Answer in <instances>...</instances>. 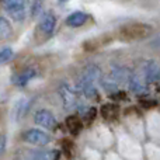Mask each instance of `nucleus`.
Segmentation results:
<instances>
[{"label":"nucleus","instance_id":"obj_7","mask_svg":"<svg viewBox=\"0 0 160 160\" xmlns=\"http://www.w3.org/2000/svg\"><path fill=\"white\" fill-rule=\"evenodd\" d=\"M143 78L146 80V83H155L160 82V63L158 61H148L143 65Z\"/></svg>","mask_w":160,"mask_h":160},{"label":"nucleus","instance_id":"obj_1","mask_svg":"<svg viewBox=\"0 0 160 160\" xmlns=\"http://www.w3.org/2000/svg\"><path fill=\"white\" fill-rule=\"evenodd\" d=\"M150 34H152V27L150 25L142 24V22H133V24L122 27L119 35L125 41H138V39L148 38Z\"/></svg>","mask_w":160,"mask_h":160},{"label":"nucleus","instance_id":"obj_17","mask_svg":"<svg viewBox=\"0 0 160 160\" xmlns=\"http://www.w3.org/2000/svg\"><path fill=\"white\" fill-rule=\"evenodd\" d=\"M13 34V28H11V24L8 22L7 18L4 17H0V38L6 39L8 37H11Z\"/></svg>","mask_w":160,"mask_h":160},{"label":"nucleus","instance_id":"obj_6","mask_svg":"<svg viewBox=\"0 0 160 160\" xmlns=\"http://www.w3.org/2000/svg\"><path fill=\"white\" fill-rule=\"evenodd\" d=\"M79 79L86 80V82H90V83H94V84H96L97 82L100 83V80L102 79V70H101V68H100L98 65L90 63V65H87V66L83 68V72H82V75H80Z\"/></svg>","mask_w":160,"mask_h":160},{"label":"nucleus","instance_id":"obj_12","mask_svg":"<svg viewBox=\"0 0 160 160\" xmlns=\"http://www.w3.org/2000/svg\"><path fill=\"white\" fill-rule=\"evenodd\" d=\"M128 83H129V88L133 91V93L142 94V93H145V91H146V84H145V82L142 80L141 75H138V73L131 75Z\"/></svg>","mask_w":160,"mask_h":160},{"label":"nucleus","instance_id":"obj_22","mask_svg":"<svg viewBox=\"0 0 160 160\" xmlns=\"http://www.w3.org/2000/svg\"><path fill=\"white\" fill-rule=\"evenodd\" d=\"M59 2H61V3H66L68 0H59Z\"/></svg>","mask_w":160,"mask_h":160},{"label":"nucleus","instance_id":"obj_20","mask_svg":"<svg viewBox=\"0 0 160 160\" xmlns=\"http://www.w3.org/2000/svg\"><path fill=\"white\" fill-rule=\"evenodd\" d=\"M41 8H42V0H34L32 6H31V17L35 18L37 16H39Z\"/></svg>","mask_w":160,"mask_h":160},{"label":"nucleus","instance_id":"obj_2","mask_svg":"<svg viewBox=\"0 0 160 160\" xmlns=\"http://www.w3.org/2000/svg\"><path fill=\"white\" fill-rule=\"evenodd\" d=\"M7 11V14L14 20V21H24L25 16H27V6L28 0H0Z\"/></svg>","mask_w":160,"mask_h":160},{"label":"nucleus","instance_id":"obj_13","mask_svg":"<svg viewBox=\"0 0 160 160\" xmlns=\"http://www.w3.org/2000/svg\"><path fill=\"white\" fill-rule=\"evenodd\" d=\"M30 160H56L58 152L56 150H32L28 155Z\"/></svg>","mask_w":160,"mask_h":160},{"label":"nucleus","instance_id":"obj_9","mask_svg":"<svg viewBox=\"0 0 160 160\" xmlns=\"http://www.w3.org/2000/svg\"><path fill=\"white\" fill-rule=\"evenodd\" d=\"M56 27V16L52 11H47L39 21V30L44 35H51Z\"/></svg>","mask_w":160,"mask_h":160},{"label":"nucleus","instance_id":"obj_8","mask_svg":"<svg viewBox=\"0 0 160 160\" xmlns=\"http://www.w3.org/2000/svg\"><path fill=\"white\" fill-rule=\"evenodd\" d=\"M34 122L42 128H53L56 125V118L51 111L48 110H38L34 114Z\"/></svg>","mask_w":160,"mask_h":160},{"label":"nucleus","instance_id":"obj_10","mask_svg":"<svg viewBox=\"0 0 160 160\" xmlns=\"http://www.w3.org/2000/svg\"><path fill=\"white\" fill-rule=\"evenodd\" d=\"M107 76L112 80V82H115L118 86H121V84H124V83H128L131 72H129V69H127V68H124V66H117V68H114L110 75H107Z\"/></svg>","mask_w":160,"mask_h":160},{"label":"nucleus","instance_id":"obj_15","mask_svg":"<svg viewBox=\"0 0 160 160\" xmlns=\"http://www.w3.org/2000/svg\"><path fill=\"white\" fill-rule=\"evenodd\" d=\"M37 76V72L34 69H25L24 72H21L20 75H17V78H16V84L17 86H20V87H24L25 84H28V83L31 82L34 78Z\"/></svg>","mask_w":160,"mask_h":160},{"label":"nucleus","instance_id":"obj_16","mask_svg":"<svg viewBox=\"0 0 160 160\" xmlns=\"http://www.w3.org/2000/svg\"><path fill=\"white\" fill-rule=\"evenodd\" d=\"M101 115L104 119L111 121V119H115L118 115V108L114 104H105L101 107Z\"/></svg>","mask_w":160,"mask_h":160},{"label":"nucleus","instance_id":"obj_21","mask_svg":"<svg viewBox=\"0 0 160 160\" xmlns=\"http://www.w3.org/2000/svg\"><path fill=\"white\" fill-rule=\"evenodd\" d=\"M6 145H7V138H6V135H0V155L4 153Z\"/></svg>","mask_w":160,"mask_h":160},{"label":"nucleus","instance_id":"obj_3","mask_svg":"<svg viewBox=\"0 0 160 160\" xmlns=\"http://www.w3.org/2000/svg\"><path fill=\"white\" fill-rule=\"evenodd\" d=\"M58 93L61 96V100H62V104L66 110H75L76 107L80 104L79 101V96L80 94L78 93L76 88H73L70 84L68 83H62L58 88Z\"/></svg>","mask_w":160,"mask_h":160},{"label":"nucleus","instance_id":"obj_18","mask_svg":"<svg viewBox=\"0 0 160 160\" xmlns=\"http://www.w3.org/2000/svg\"><path fill=\"white\" fill-rule=\"evenodd\" d=\"M66 127L69 128V131L72 133H79V131L82 129V122L78 117L70 115L66 118Z\"/></svg>","mask_w":160,"mask_h":160},{"label":"nucleus","instance_id":"obj_19","mask_svg":"<svg viewBox=\"0 0 160 160\" xmlns=\"http://www.w3.org/2000/svg\"><path fill=\"white\" fill-rule=\"evenodd\" d=\"M13 55H14V52L10 47L2 48V49H0V63H6V62H8L11 58H13Z\"/></svg>","mask_w":160,"mask_h":160},{"label":"nucleus","instance_id":"obj_11","mask_svg":"<svg viewBox=\"0 0 160 160\" xmlns=\"http://www.w3.org/2000/svg\"><path fill=\"white\" fill-rule=\"evenodd\" d=\"M28 100L25 97H20L13 105V118L14 121H20L22 117L27 114V110H28Z\"/></svg>","mask_w":160,"mask_h":160},{"label":"nucleus","instance_id":"obj_4","mask_svg":"<svg viewBox=\"0 0 160 160\" xmlns=\"http://www.w3.org/2000/svg\"><path fill=\"white\" fill-rule=\"evenodd\" d=\"M22 141L35 146H45L51 142V136L41 129H28L22 133Z\"/></svg>","mask_w":160,"mask_h":160},{"label":"nucleus","instance_id":"obj_5","mask_svg":"<svg viewBox=\"0 0 160 160\" xmlns=\"http://www.w3.org/2000/svg\"><path fill=\"white\" fill-rule=\"evenodd\" d=\"M75 88L78 90V93L80 96L86 97V98H88V100H98V97H100L98 90H97L94 83L79 79L78 83H76V86H75Z\"/></svg>","mask_w":160,"mask_h":160},{"label":"nucleus","instance_id":"obj_14","mask_svg":"<svg viewBox=\"0 0 160 160\" xmlns=\"http://www.w3.org/2000/svg\"><path fill=\"white\" fill-rule=\"evenodd\" d=\"M86 21H87V14L83 13V11H75L66 18V24L73 28L82 27Z\"/></svg>","mask_w":160,"mask_h":160}]
</instances>
